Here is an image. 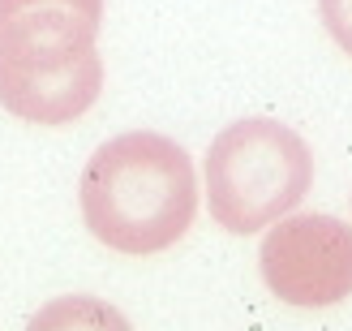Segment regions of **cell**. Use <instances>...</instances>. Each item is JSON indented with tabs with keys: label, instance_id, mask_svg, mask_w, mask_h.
Here are the masks:
<instances>
[{
	"label": "cell",
	"instance_id": "5b68a950",
	"mask_svg": "<svg viewBox=\"0 0 352 331\" xmlns=\"http://www.w3.org/2000/svg\"><path fill=\"white\" fill-rule=\"evenodd\" d=\"M103 91V56L86 52L65 65L17 69L0 65V108L30 120V125H69L95 108Z\"/></svg>",
	"mask_w": 352,
	"mask_h": 331
},
{
	"label": "cell",
	"instance_id": "6da1fadb",
	"mask_svg": "<svg viewBox=\"0 0 352 331\" xmlns=\"http://www.w3.org/2000/svg\"><path fill=\"white\" fill-rule=\"evenodd\" d=\"M82 220L116 254H160L176 246L198 215V177L181 142L133 129L108 138L78 185Z\"/></svg>",
	"mask_w": 352,
	"mask_h": 331
},
{
	"label": "cell",
	"instance_id": "7a4b0ae2",
	"mask_svg": "<svg viewBox=\"0 0 352 331\" xmlns=\"http://www.w3.org/2000/svg\"><path fill=\"white\" fill-rule=\"evenodd\" d=\"M314 185V155L305 138L254 116L215 134L206 151V202L219 228L250 237L301 206Z\"/></svg>",
	"mask_w": 352,
	"mask_h": 331
},
{
	"label": "cell",
	"instance_id": "8992f818",
	"mask_svg": "<svg viewBox=\"0 0 352 331\" xmlns=\"http://www.w3.org/2000/svg\"><path fill=\"white\" fill-rule=\"evenodd\" d=\"M318 17L331 39L352 56V0H318Z\"/></svg>",
	"mask_w": 352,
	"mask_h": 331
},
{
	"label": "cell",
	"instance_id": "277c9868",
	"mask_svg": "<svg viewBox=\"0 0 352 331\" xmlns=\"http://www.w3.org/2000/svg\"><path fill=\"white\" fill-rule=\"evenodd\" d=\"M103 0H0V65L39 69L95 52Z\"/></svg>",
	"mask_w": 352,
	"mask_h": 331
},
{
	"label": "cell",
	"instance_id": "3957f363",
	"mask_svg": "<svg viewBox=\"0 0 352 331\" xmlns=\"http://www.w3.org/2000/svg\"><path fill=\"white\" fill-rule=\"evenodd\" d=\"M258 267L284 306H340L352 297V228L336 215L275 220L258 250Z\"/></svg>",
	"mask_w": 352,
	"mask_h": 331
}]
</instances>
